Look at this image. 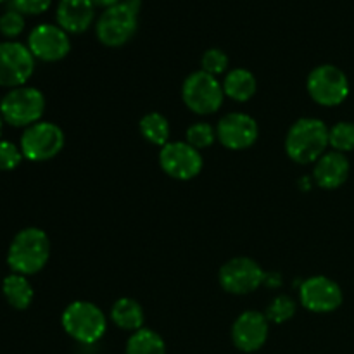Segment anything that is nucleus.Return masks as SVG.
I'll return each instance as SVG.
<instances>
[{
    "label": "nucleus",
    "mask_w": 354,
    "mask_h": 354,
    "mask_svg": "<svg viewBox=\"0 0 354 354\" xmlns=\"http://www.w3.org/2000/svg\"><path fill=\"white\" fill-rule=\"evenodd\" d=\"M0 286H2L3 297H6L9 306H12L14 310L23 311L30 308V304L33 303L35 290L28 277L19 275V273H10V275H7L2 280Z\"/></svg>",
    "instance_id": "19"
},
{
    "label": "nucleus",
    "mask_w": 354,
    "mask_h": 354,
    "mask_svg": "<svg viewBox=\"0 0 354 354\" xmlns=\"http://www.w3.org/2000/svg\"><path fill=\"white\" fill-rule=\"evenodd\" d=\"M45 113V97L35 86L10 88L0 99V114L3 121L14 128H28L41 121Z\"/></svg>",
    "instance_id": "5"
},
{
    "label": "nucleus",
    "mask_w": 354,
    "mask_h": 354,
    "mask_svg": "<svg viewBox=\"0 0 354 354\" xmlns=\"http://www.w3.org/2000/svg\"><path fill=\"white\" fill-rule=\"evenodd\" d=\"M270 334V322L266 315L249 310L237 317L232 325V341L235 348L244 353H254L265 346Z\"/></svg>",
    "instance_id": "15"
},
{
    "label": "nucleus",
    "mask_w": 354,
    "mask_h": 354,
    "mask_svg": "<svg viewBox=\"0 0 354 354\" xmlns=\"http://www.w3.org/2000/svg\"><path fill=\"white\" fill-rule=\"evenodd\" d=\"M3 124H6V121H3L2 114H0V140H2V133H3Z\"/></svg>",
    "instance_id": "31"
},
{
    "label": "nucleus",
    "mask_w": 354,
    "mask_h": 354,
    "mask_svg": "<svg viewBox=\"0 0 354 354\" xmlns=\"http://www.w3.org/2000/svg\"><path fill=\"white\" fill-rule=\"evenodd\" d=\"M62 147H64V133L61 127L50 121H38L24 128L21 135L19 149L28 161H48L55 158L62 151Z\"/></svg>",
    "instance_id": "7"
},
{
    "label": "nucleus",
    "mask_w": 354,
    "mask_h": 354,
    "mask_svg": "<svg viewBox=\"0 0 354 354\" xmlns=\"http://www.w3.org/2000/svg\"><path fill=\"white\" fill-rule=\"evenodd\" d=\"M35 73V57L21 41H0V86L17 88L26 85Z\"/></svg>",
    "instance_id": "9"
},
{
    "label": "nucleus",
    "mask_w": 354,
    "mask_h": 354,
    "mask_svg": "<svg viewBox=\"0 0 354 354\" xmlns=\"http://www.w3.org/2000/svg\"><path fill=\"white\" fill-rule=\"evenodd\" d=\"M265 275L261 266L251 258H234L225 263L220 268V286L227 292L235 296H244V294L254 292L259 289L261 283H265Z\"/></svg>",
    "instance_id": "11"
},
{
    "label": "nucleus",
    "mask_w": 354,
    "mask_h": 354,
    "mask_svg": "<svg viewBox=\"0 0 354 354\" xmlns=\"http://www.w3.org/2000/svg\"><path fill=\"white\" fill-rule=\"evenodd\" d=\"M214 140H216V130H214L209 123L199 121V123L187 128L185 142L192 145L194 149H197V151L211 147V145L214 144Z\"/></svg>",
    "instance_id": "24"
},
{
    "label": "nucleus",
    "mask_w": 354,
    "mask_h": 354,
    "mask_svg": "<svg viewBox=\"0 0 354 354\" xmlns=\"http://www.w3.org/2000/svg\"><path fill=\"white\" fill-rule=\"evenodd\" d=\"M90 2L93 3V7H100V9H109V7L116 6V3H120L121 0H90Z\"/></svg>",
    "instance_id": "30"
},
{
    "label": "nucleus",
    "mask_w": 354,
    "mask_h": 354,
    "mask_svg": "<svg viewBox=\"0 0 354 354\" xmlns=\"http://www.w3.org/2000/svg\"><path fill=\"white\" fill-rule=\"evenodd\" d=\"M55 19L66 33H85L95 19V7L90 0H59Z\"/></svg>",
    "instance_id": "16"
},
{
    "label": "nucleus",
    "mask_w": 354,
    "mask_h": 354,
    "mask_svg": "<svg viewBox=\"0 0 354 354\" xmlns=\"http://www.w3.org/2000/svg\"><path fill=\"white\" fill-rule=\"evenodd\" d=\"M330 128L317 118H301L289 128L286 152L297 165L317 162L327 152Z\"/></svg>",
    "instance_id": "2"
},
{
    "label": "nucleus",
    "mask_w": 354,
    "mask_h": 354,
    "mask_svg": "<svg viewBox=\"0 0 354 354\" xmlns=\"http://www.w3.org/2000/svg\"><path fill=\"white\" fill-rule=\"evenodd\" d=\"M52 0H10V7L23 16H38L50 9Z\"/></svg>",
    "instance_id": "29"
},
{
    "label": "nucleus",
    "mask_w": 354,
    "mask_h": 354,
    "mask_svg": "<svg viewBox=\"0 0 354 354\" xmlns=\"http://www.w3.org/2000/svg\"><path fill=\"white\" fill-rule=\"evenodd\" d=\"M306 88L315 102L325 107H334L348 99L349 80L337 66L322 64L310 73Z\"/></svg>",
    "instance_id": "8"
},
{
    "label": "nucleus",
    "mask_w": 354,
    "mask_h": 354,
    "mask_svg": "<svg viewBox=\"0 0 354 354\" xmlns=\"http://www.w3.org/2000/svg\"><path fill=\"white\" fill-rule=\"evenodd\" d=\"M182 99L192 113L206 116L216 113L225 99L223 85L216 76L207 75L203 69L185 78L182 86Z\"/></svg>",
    "instance_id": "6"
},
{
    "label": "nucleus",
    "mask_w": 354,
    "mask_h": 354,
    "mask_svg": "<svg viewBox=\"0 0 354 354\" xmlns=\"http://www.w3.org/2000/svg\"><path fill=\"white\" fill-rule=\"evenodd\" d=\"M111 320L121 330L137 332L144 328V308L131 297H121L111 308Z\"/></svg>",
    "instance_id": "18"
},
{
    "label": "nucleus",
    "mask_w": 354,
    "mask_h": 354,
    "mask_svg": "<svg viewBox=\"0 0 354 354\" xmlns=\"http://www.w3.org/2000/svg\"><path fill=\"white\" fill-rule=\"evenodd\" d=\"M342 289L337 282L324 275L306 279L299 287V301L308 311L330 313L342 304Z\"/></svg>",
    "instance_id": "13"
},
{
    "label": "nucleus",
    "mask_w": 354,
    "mask_h": 354,
    "mask_svg": "<svg viewBox=\"0 0 354 354\" xmlns=\"http://www.w3.org/2000/svg\"><path fill=\"white\" fill-rule=\"evenodd\" d=\"M296 303L289 296H277L266 310V318L273 324H283L296 315Z\"/></svg>",
    "instance_id": "25"
},
{
    "label": "nucleus",
    "mask_w": 354,
    "mask_h": 354,
    "mask_svg": "<svg viewBox=\"0 0 354 354\" xmlns=\"http://www.w3.org/2000/svg\"><path fill=\"white\" fill-rule=\"evenodd\" d=\"M349 176V161L346 154L337 151L325 152L317 161L313 178L320 189L334 190L344 185Z\"/></svg>",
    "instance_id": "17"
},
{
    "label": "nucleus",
    "mask_w": 354,
    "mask_h": 354,
    "mask_svg": "<svg viewBox=\"0 0 354 354\" xmlns=\"http://www.w3.org/2000/svg\"><path fill=\"white\" fill-rule=\"evenodd\" d=\"M3 2H9V0H0V3H3Z\"/></svg>",
    "instance_id": "32"
},
{
    "label": "nucleus",
    "mask_w": 354,
    "mask_h": 354,
    "mask_svg": "<svg viewBox=\"0 0 354 354\" xmlns=\"http://www.w3.org/2000/svg\"><path fill=\"white\" fill-rule=\"evenodd\" d=\"M140 135L152 145L165 147L169 140V123L161 113H149L138 123Z\"/></svg>",
    "instance_id": "22"
},
{
    "label": "nucleus",
    "mask_w": 354,
    "mask_h": 354,
    "mask_svg": "<svg viewBox=\"0 0 354 354\" xmlns=\"http://www.w3.org/2000/svg\"><path fill=\"white\" fill-rule=\"evenodd\" d=\"M142 0H121L100 14L95 23L97 40L106 47H123L133 38L138 28Z\"/></svg>",
    "instance_id": "3"
},
{
    "label": "nucleus",
    "mask_w": 354,
    "mask_h": 354,
    "mask_svg": "<svg viewBox=\"0 0 354 354\" xmlns=\"http://www.w3.org/2000/svg\"><path fill=\"white\" fill-rule=\"evenodd\" d=\"M259 127L252 116L245 113L225 114L216 127V138L230 151H244L256 144Z\"/></svg>",
    "instance_id": "14"
},
{
    "label": "nucleus",
    "mask_w": 354,
    "mask_h": 354,
    "mask_svg": "<svg viewBox=\"0 0 354 354\" xmlns=\"http://www.w3.org/2000/svg\"><path fill=\"white\" fill-rule=\"evenodd\" d=\"M328 145L342 154L354 151V123L349 121L335 123L328 131Z\"/></svg>",
    "instance_id": "23"
},
{
    "label": "nucleus",
    "mask_w": 354,
    "mask_h": 354,
    "mask_svg": "<svg viewBox=\"0 0 354 354\" xmlns=\"http://www.w3.org/2000/svg\"><path fill=\"white\" fill-rule=\"evenodd\" d=\"M23 159V152L14 142L0 140V171H12Z\"/></svg>",
    "instance_id": "28"
},
{
    "label": "nucleus",
    "mask_w": 354,
    "mask_h": 354,
    "mask_svg": "<svg viewBox=\"0 0 354 354\" xmlns=\"http://www.w3.org/2000/svg\"><path fill=\"white\" fill-rule=\"evenodd\" d=\"M62 328L80 344H95L107 330V318L99 306L90 301H75L61 317Z\"/></svg>",
    "instance_id": "4"
},
{
    "label": "nucleus",
    "mask_w": 354,
    "mask_h": 354,
    "mask_svg": "<svg viewBox=\"0 0 354 354\" xmlns=\"http://www.w3.org/2000/svg\"><path fill=\"white\" fill-rule=\"evenodd\" d=\"M24 26H26V21H24V16L21 12H17L16 9H7L6 12L0 16V33L2 37L9 38H17L24 31Z\"/></svg>",
    "instance_id": "26"
},
{
    "label": "nucleus",
    "mask_w": 354,
    "mask_h": 354,
    "mask_svg": "<svg viewBox=\"0 0 354 354\" xmlns=\"http://www.w3.org/2000/svg\"><path fill=\"white\" fill-rule=\"evenodd\" d=\"M258 90L256 76L249 69L235 68L228 71L227 78L223 82L225 95L230 97L235 102H248Z\"/></svg>",
    "instance_id": "20"
},
{
    "label": "nucleus",
    "mask_w": 354,
    "mask_h": 354,
    "mask_svg": "<svg viewBox=\"0 0 354 354\" xmlns=\"http://www.w3.org/2000/svg\"><path fill=\"white\" fill-rule=\"evenodd\" d=\"M228 68V55L221 48H209L201 57V69L207 75H223Z\"/></svg>",
    "instance_id": "27"
},
{
    "label": "nucleus",
    "mask_w": 354,
    "mask_h": 354,
    "mask_svg": "<svg viewBox=\"0 0 354 354\" xmlns=\"http://www.w3.org/2000/svg\"><path fill=\"white\" fill-rule=\"evenodd\" d=\"M28 48L35 59L44 62H57L71 50L69 35L57 24H38L28 35Z\"/></svg>",
    "instance_id": "12"
},
{
    "label": "nucleus",
    "mask_w": 354,
    "mask_h": 354,
    "mask_svg": "<svg viewBox=\"0 0 354 354\" xmlns=\"http://www.w3.org/2000/svg\"><path fill=\"white\" fill-rule=\"evenodd\" d=\"M50 258V239L41 228L28 227L17 232L7 249V265L12 273L35 275Z\"/></svg>",
    "instance_id": "1"
},
{
    "label": "nucleus",
    "mask_w": 354,
    "mask_h": 354,
    "mask_svg": "<svg viewBox=\"0 0 354 354\" xmlns=\"http://www.w3.org/2000/svg\"><path fill=\"white\" fill-rule=\"evenodd\" d=\"M203 156L187 142H168L159 151V166L175 180H192L203 171Z\"/></svg>",
    "instance_id": "10"
},
{
    "label": "nucleus",
    "mask_w": 354,
    "mask_h": 354,
    "mask_svg": "<svg viewBox=\"0 0 354 354\" xmlns=\"http://www.w3.org/2000/svg\"><path fill=\"white\" fill-rule=\"evenodd\" d=\"M127 354H166L165 339L151 328H140L128 339Z\"/></svg>",
    "instance_id": "21"
}]
</instances>
